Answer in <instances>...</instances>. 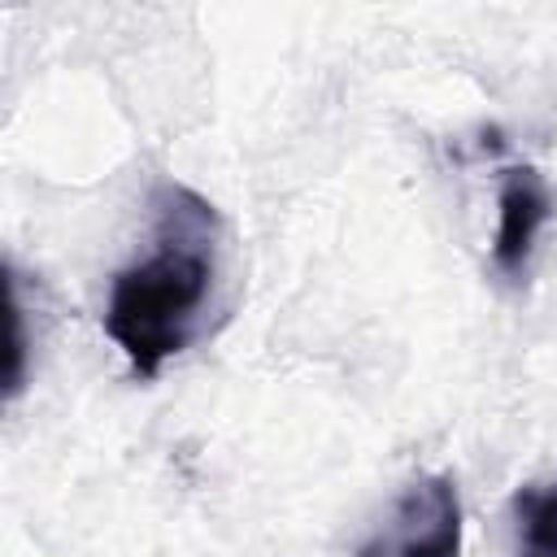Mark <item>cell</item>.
Returning a JSON list of instances; mask_svg holds the SVG:
<instances>
[{
    "label": "cell",
    "instance_id": "4",
    "mask_svg": "<svg viewBox=\"0 0 557 557\" xmlns=\"http://www.w3.org/2000/svg\"><path fill=\"white\" fill-rule=\"evenodd\" d=\"M509 513L518 557H557V479L518 487Z\"/></svg>",
    "mask_w": 557,
    "mask_h": 557
},
{
    "label": "cell",
    "instance_id": "3",
    "mask_svg": "<svg viewBox=\"0 0 557 557\" xmlns=\"http://www.w3.org/2000/svg\"><path fill=\"white\" fill-rule=\"evenodd\" d=\"M553 218V191L548 178L535 165H505L500 170V196H496V239L492 261L505 278H518L535 252L540 231Z\"/></svg>",
    "mask_w": 557,
    "mask_h": 557
},
{
    "label": "cell",
    "instance_id": "2",
    "mask_svg": "<svg viewBox=\"0 0 557 557\" xmlns=\"http://www.w3.org/2000/svg\"><path fill=\"white\" fill-rule=\"evenodd\" d=\"M352 557H461V496L448 474L413 479Z\"/></svg>",
    "mask_w": 557,
    "mask_h": 557
},
{
    "label": "cell",
    "instance_id": "1",
    "mask_svg": "<svg viewBox=\"0 0 557 557\" xmlns=\"http://www.w3.org/2000/svg\"><path fill=\"white\" fill-rule=\"evenodd\" d=\"M222 218L187 183H157L152 244L113 274L100 313L104 335L117 344L135 379H157L170 357L205 335L218 287Z\"/></svg>",
    "mask_w": 557,
    "mask_h": 557
}]
</instances>
